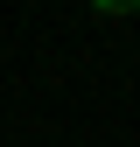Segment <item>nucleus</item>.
Returning a JSON list of instances; mask_svg holds the SVG:
<instances>
[{
    "instance_id": "obj_1",
    "label": "nucleus",
    "mask_w": 140,
    "mask_h": 147,
    "mask_svg": "<svg viewBox=\"0 0 140 147\" xmlns=\"http://www.w3.org/2000/svg\"><path fill=\"white\" fill-rule=\"evenodd\" d=\"M98 7H112V14H126V7H140V0H98Z\"/></svg>"
}]
</instances>
